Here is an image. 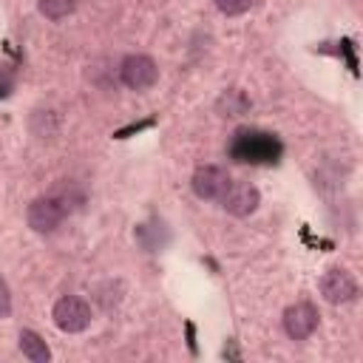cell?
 Wrapping results in <instances>:
<instances>
[{
    "instance_id": "10",
    "label": "cell",
    "mask_w": 363,
    "mask_h": 363,
    "mask_svg": "<svg viewBox=\"0 0 363 363\" xmlns=\"http://www.w3.org/2000/svg\"><path fill=\"white\" fill-rule=\"evenodd\" d=\"M216 111H218L221 116H241V113L250 111V99H247V94H244L241 88H227V91L216 99Z\"/></svg>"
},
{
    "instance_id": "8",
    "label": "cell",
    "mask_w": 363,
    "mask_h": 363,
    "mask_svg": "<svg viewBox=\"0 0 363 363\" xmlns=\"http://www.w3.org/2000/svg\"><path fill=\"white\" fill-rule=\"evenodd\" d=\"M238 136L244 142V147L235 145V153L241 156V162H269L275 156V150H278L275 142L269 136H264V133H238Z\"/></svg>"
},
{
    "instance_id": "2",
    "label": "cell",
    "mask_w": 363,
    "mask_h": 363,
    "mask_svg": "<svg viewBox=\"0 0 363 363\" xmlns=\"http://www.w3.org/2000/svg\"><path fill=\"white\" fill-rule=\"evenodd\" d=\"M159 79V65L147 54H130L119 62V82L130 91H147Z\"/></svg>"
},
{
    "instance_id": "5",
    "label": "cell",
    "mask_w": 363,
    "mask_h": 363,
    "mask_svg": "<svg viewBox=\"0 0 363 363\" xmlns=\"http://www.w3.org/2000/svg\"><path fill=\"white\" fill-rule=\"evenodd\" d=\"M320 295L329 303H349L357 295V281L346 267H329L320 278Z\"/></svg>"
},
{
    "instance_id": "12",
    "label": "cell",
    "mask_w": 363,
    "mask_h": 363,
    "mask_svg": "<svg viewBox=\"0 0 363 363\" xmlns=\"http://www.w3.org/2000/svg\"><path fill=\"white\" fill-rule=\"evenodd\" d=\"M213 3H216V9H218L221 14H230V17L244 14V11L252 6V0H213Z\"/></svg>"
},
{
    "instance_id": "14",
    "label": "cell",
    "mask_w": 363,
    "mask_h": 363,
    "mask_svg": "<svg viewBox=\"0 0 363 363\" xmlns=\"http://www.w3.org/2000/svg\"><path fill=\"white\" fill-rule=\"evenodd\" d=\"M11 88H14V77H11V71L3 65V68H0V96H6Z\"/></svg>"
},
{
    "instance_id": "7",
    "label": "cell",
    "mask_w": 363,
    "mask_h": 363,
    "mask_svg": "<svg viewBox=\"0 0 363 363\" xmlns=\"http://www.w3.org/2000/svg\"><path fill=\"white\" fill-rule=\"evenodd\" d=\"M227 184H230V176H227V170L218 167V164H204V167H199V170L193 173V179H190L193 193H196L199 199H204V201L221 199V193L227 190Z\"/></svg>"
},
{
    "instance_id": "1",
    "label": "cell",
    "mask_w": 363,
    "mask_h": 363,
    "mask_svg": "<svg viewBox=\"0 0 363 363\" xmlns=\"http://www.w3.org/2000/svg\"><path fill=\"white\" fill-rule=\"evenodd\" d=\"M65 216H68V207H65L54 193L34 199V201L28 204V210H26V221H28V227H31L34 233H43V235L54 233V230L65 221Z\"/></svg>"
},
{
    "instance_id": "6",
    "label": "cell",
    "mask_w": 363,
    "mask_h": 363,
    "mask_svg": "<svg viewBox=\"0 0 363 363\" xmlns=\"http://www.w3.org/2000/svg\"><path fill=\"white\" fill-rule=\"evenodd\" d=\"M315 329H318V309L312 303L298 301L284 309V332L292 340H306L315 335Z\"/></svg>"
},
{
    "instance_id": "3",
    "label": "cell",
    "mask_w": 363,
    "mask_h": 363,
    "mask_svg": "<svg viewBox=\"0 0 363 363\" xmlns=\"http://www.w3.org/2000/svg\"><path fill=\"white\" fill-rule=\"evenodd\" d=\"M57 329L74 335V332H85L91 326V306L88 301L77 298V295H65L54 303V312H51Z\"/></svg>"
},
{
    "instance_id": "13",
    "label": "cell",
    "mask_w": 363,
    "mask_h": 363,
    "mask_svg": "<svg viewBox=\"0 0 363 363\" xmlns=\"http://www.w3.org/2000/svg\"><path fill=\"white\" fill-rule=\"evenodd\" d=\"M11 315V289L6 284V278L0 275V320Z\"/></svg>"
},
{
    "instance_id": "4",
    "label": "cell",
    "mask_w": 363,
    "mask_h": 363,
    "mask_svg": "<svg viewBox=\"0 0 363 363\" xmlns=\"http://www.w3.org/2000/svg\"><path fill=\"white\" fill-rule=\"evenodd\" d=\"M258 204H261V193H258V187L250 184V182H230L227 190L221 193V207H224L230 216H235V218L252 216V213L258 210Z\"/></svg>"
},
{
    "instance_id": "11",
    "label": "cell",
    "mask_w": 363,
    "mask_h": 363,
    "mask_svg": "<svg viewBox=\"0 0 363 363\" xmlns=\"http://www.w3.org/2000/svg\"><path fill=\"white\" fill-rule=\"evenodd\" d=\"M37 9L48 20H62L77 9V0H37Z\"/></svg>"
},
{
    "instance_id": "9",
    "label": "cell",
    "mask_w": 363,
    "mask_h": 363,
    "mask_svg": "<svg viewBox=\"0 0 363 363\" xmlns=\"http://www.w3.org/2000/svg\"><path fill=\"white\" fill-rule=\"evenodd\" d=\"M17 349H20L23 357H28L31 363H48V357H51L48 343H45L34 329H23V332L17 335Z\"/></svg>"
}]
</instances>
